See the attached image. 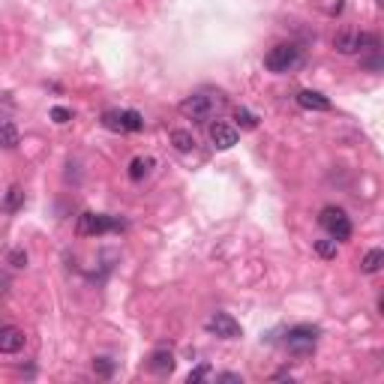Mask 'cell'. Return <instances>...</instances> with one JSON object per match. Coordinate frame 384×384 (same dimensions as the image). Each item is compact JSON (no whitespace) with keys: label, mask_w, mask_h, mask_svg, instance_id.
Returning <instances> with one entry per match:
<instances>
[{"label":"cell","mask_w":384,"mask_h":384,"mask_svg":"<svg viewBox=\"0 0 384 384\" xmlns=\"http://www.w3.org/2000/svg\"><path fill=\"white\" fill-rule=\"evenodd\" d=\"M204 330L207 333H214V337H219V339H240V324L234 321L228 313H214L204 321Z\"/></svg>","instance_id":"8"},{"label":"cell","mask_w":384,"mask_h":384,"mask_svg":"<svg viewBox=\"0 0 384 384\" xmlns=\"http://www.w3.org/2000/svg\"><path fill=\"white\" fill-rule=\"evenodd\" d=\"M126 223L117 216L109 214H93V210H84L78 216V234L81 238H96V234H109V231H124Z\"/></svg>","instance_id":"2"},{"label":"cell","mask_w":384,"mask_h":384,"mask_svg":"<svg viewBox=\"0 0 384 384\" xmlns=\"http://www.w3.org/2000/svg\"><path fill=\"white\" fill-rule=\"evenodd\" d=\"M150 370L157 372V375H168L171 370H174V354L166 348H159V351H153V357H150Z\"/></svg>","instance_id":"13"},{"label":"cell","mask_w":384,"mask_h":384,"mask_svg":"<svg viewBox=\"0 0 384 384\" xmlns=\"http://www.w3.org/2000/svg\"><path fill=\"white\" fill-rule=\"evenodd\" d=\"M102 126L111 133H138V129H144V120L138 111H105Z\"/></svg>","instance_id":"7"},{"label":"cell","mask_w":384,"mask_h":384,"mask_svg":"<svg viewBox=\"0 0 384 384\" xmlns=\"http://www.w3.org/2000/svg\"><path fill=\"white\" fill-rule=\"evenodd\" d=\"M21 135H19V126L12 124V120L0 117V147H6V150H12V147H19Z\"/></svg>","instance_id":"12"},{"label":"cell","mask_w":384,"mask_h":384,"mask_svg":"<svg viewBox=\"0 0 384 384\" xmlns=\"http://www.w3.org/2000/svg\"><path fill=\"white\" fill-rule=\"evenodd\" d=\"M297 105L300 109H306V111H330L333 109L328 96L318 93V91H300L297 93Z\"/></svg>","instance_id":"11"},{"label":"cell","mask_w":384,"mask_h":384,"mask_svg":"<svg viewBox=\"0 0 384 384\" xmlns=\"http://www.w3.org/2000/svg\"><path fill=\"white\" fill-rule=\"evenodd\" d=\"M318 223H321V228L330 234L333 240H348L351 238V219L342 207H324L321 216H318Z\"/></svg>","instance_id":"5"},{"label":"cell","mask_w":384,"mask_h":384,"mask_svg":"<svg viewBox=\"0 0 384 384\" xmlns=\"http://www.w3.org/2000/svg\"><path fill=\"white\" fill-rule=\"evenodd\" d=\"M210 375H214V370H210V366H199V370H192V372H190V384L204 381V379H210Z\"/></svg>","instance_id":"22"},{"label":"cell","mask_w":384,"mask_h":384,"mask_svg":"<svg viewBox=\"0 0 384 384\" xmlns=\"http://www.w3.org/2000/svg\"><path fill=\"white\" fill-rule=\"evenodd\" d=\"M210 142H214L216 150H231L238 144V129L228 124H214L210 126Z\"/></svg>","instance_id":"10"},{"label":"cell","mask_w":384,"mask_h":384,"mask_svg":"<svg viewBox=\"0 0 384 384\" xmlns=\"http://www.w3.org/2000/svg\"><path fill=\"white\" fill-rule=\"evenodd\" d=\"M234 117H238V124H240L243 129H256V126H258L256 114H252V111H247V109H238V111H234Z\"/></svg>","instance_id":"20"},{"label":"cell","mask_w":384,"mask_h":384,"mask_svg":"<svg viewBox=\"0 0 384 384\" xmlns=\"http://www.w3.org/2000/svg\"><path fill=\"white\" fill-rule=\"evenodd\" d=\"M318 342V328H309V324H300V328H291L285 333V348L294 357H309L315 351Z\"/></svg>","instance_id":"3"},{"label":"cell","mask_w":384,"mask_h":384,"mask_svg":"<svg viewBox=\"0 0 384 384\" xmlns=\"http://www.w3.org/2000/svg\"><path fill=\"white\" fill-rule=\"evenodd\" d=\"M52 120H54V124H69V120H72V111L63 109V105H57V109H52Z\"/></svg>","instance_id":"21"},{"label":"cell","mask_w":384,"mask_h":384,"mask_svg":"<svg viewBox=\"0 0 384 384\" xmlns=\"http://www.w3.org/2000/svg\"><path fill=\"white\" fill-rule=\"evenodd\" d=\"M223 111H225V96L219 91H199L181 102V114L195 120V124H204V120L216 117Z\"/></svg>","instance_id":"1"},{"label":"cell","mask_w":384,"mask_h":384,"mask_svg":"<svg viewBox=\"0 0 384 384\" xmlns=\"http://www.w3.org/2000/svg\"><path fill=\"white\" fill-rule=\"evenodd\" d=\"M171 144L181 153H190L195 147V138H192V133H186V129H171Z\"/></svg>","instance_id":"15"},{"label":"cell","mask_w":384,"mask_h":384,"mask_svg":"<svg viewBox=\"0 0 384 384\" xmlns=\"http://www.w3.org/2000/svg\"><path fill=\"white\" fill-rule=\"evenodd\" d=\"M297 63H300V48L291 45V43L273 45L271 52H267V57H264V67L271 72H280V76H282V72H291Z\"/></svg>","instance_id":"4"},{"label":"cell","mask_w":384,"mask_h":384,"mask_svg":"<svg viewBox=\"0 0 384 384\" xmlns=\"http://www.w3.org/2000/svg\"><path fill=\"white\" fill-rule=\"evenodd\" d=\"M375 45H379V39L372 34H361V30H339L333 36V48L339 54H357V52H366V48H375Z\"/></svg>","instance_id":"6"},{"label":"cell","mask_w":384,"mask_h":384,"mask_svg":"<svg viewBox=\"0 0 384 384\" xmlns=\"http://www.w3.org/2000/svg\"><path fill=\"white\" fill-rule=\"evenodd\" d=\"M24 348V333L12 324H0V354H15Z\"/></svg>","instance_id":"9"},{"label":"cell","mask_w":384,"mask_h":384,"mask_svg":"<svg viewBox=\"0 0 384 384\" xmlns=\"http://www.w3.org/2000/svg\"><path fill=\"white\" fill-rule=\"evenodd\" d=\"M93 372L102 375V379H111V375H114V361H111V357H96V361H93Z\"/></svg>","instance_id":"19"},{"label":"cell","mask_w":384,"mask_h":384,"mask_svg":"<svg viewBox=\"0 0 384 384\" xmlns=\"http://www.w3.org/2000/svg\"><path fill=\"white\" fill-rule=\"evenodd\" d=\"M150 166H153V159H144V157H135L133 162H129V181H142V177L150 171Z\"/></svg>","instance_id":"16"},{"label":"cell","mask_w":384,"mask_h":384,"mask_svg":"<svg viewBox=\"0 0 384 384\" xmlns=\"http://www.w3.org/2000/svg\"><path fill=\"white\" fill-rule=\"evenodd\" d=\"M315 252H318V256H321L324 261H330V258H337V240H333V238H328V240H315Z\"/></svg>","instance_id":"18"},{"label":"cell","mask_w":384,"mask_h":384,"mask_svg":"<svg viewBox=\"0 0 384 384\" xmlns=\"http://www.w3.org/2000/svg\"><path fill=\"white\" fill-rule=\"evenodd\" d=\"M21 201H24L21 186H10V192H6V201H3V210H10V214H15V210L21 207Z\"/></svg>","instance_id":"17"},{"label":"cell","mask_w":384,"mask_h":384,"mask_svg":"<svg viewBox=\"0 0 384 384\" xmlns=\"http://www.w3.org/2000/svg\"><path fill=\"white\" fill-rule=\"evenodd\" d=\"M381 264H384V252L381 249H370L363 256V261H361V271L363 273H379Z\"/></svg>","instance_id":"14"},{"label":"cell","mask_w":384,"mask_h":384,"mask_svg":"<svg viewBox=\"0 0 384 384\" xmlns=\"http://www.w3.org/2000/svg\"><path fill=\"white\" fill-rule=\"evenodd\" d=\"M10 261H12V267H24V264H27V252L12 249V252H10Z\"/></svg>","instance_id":"23"},{"label":"cell","mask_w":384,"mask_h":384,"mask_svg":"<svg viewBox=\"0 0 384 384\" xmlns=\"http://www.w3.org/2000/svg\"><path fill=\"white\" fill-rule=\"evenodd\" d=\"M219 381H240V375H234V372H223V375H216Z\"/></svg>","instance_id":"24"}]
</instances>
